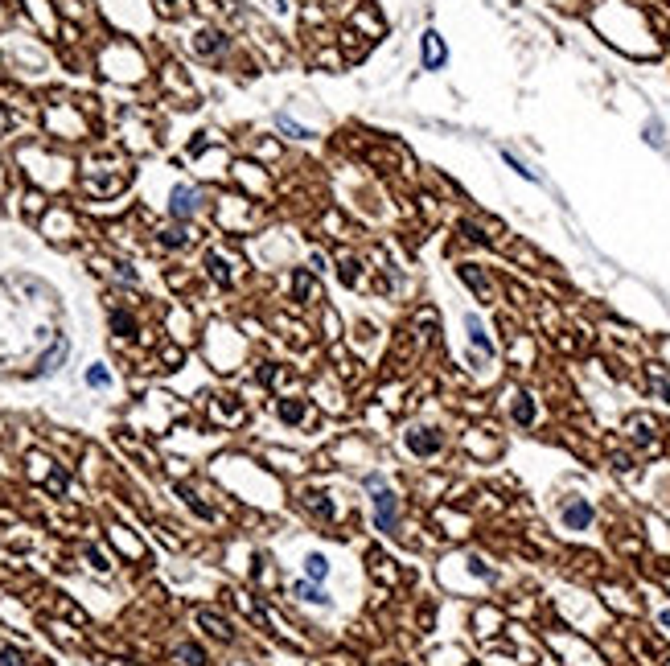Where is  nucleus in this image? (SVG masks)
<instances>
[{
  "mask_svg": "<svg viewBox=\"0 0 670 666\" xmlns=\"http://www.w3.org/2000/svg\"><path fill=\"white\" fill-rule=\"evenodd\" d=\"M366 490H370V506H374V531H383V535H403L399 494H395L379 473H366Z\"/></svg>",
  "mask_w": 670,
  "mask_h": 666,
  "instance_id": "nucleus-1",
  "label": "nucleus"
},
{
  "mask_svg": "<svg viewBox=\"0 0 670 666\" xmlns=\"http://www.w3.org/2000/svg\"><path fill=\"white\" fill-rule=\"evenodd\" d=\"M506 412H510V420H514L518 428H535V424H539V399H535L527 387H510Z\"/></svg>",
  "mask_w": 670,
  "mask_h": 666,
  "instance_id": "nucleus-4",
  "label": "nucleus"
},
{
  "mask_svg": "<svg viewBox=\"0 0 670 666\" xmlns=\"http://www.w3.org/2000/svg\"><path fill=\"white\" fill-rule=\"evenodd\" d=\"M292 593H296V597H300L304 605H321V609L329 605V593H325V588H321L317 580H296V584H292Z\"/></svg>",
  "mask_w": 670,
  "mask_h": 666,
  "instance_id": "nucleus-13",
  "label": "nucleus"
},
{
  "mask_svg": "<svg viewBox=\"0 0 670 666\" xmlns=\"http://www.w3.org/2000/svg\"><path fill=\"white\" fill-rule=\"evenodd\" d=\"M502 156H506V165H510V169H514L518 177H527V181H539V173H535V169H531L527 160H518V156H514L510 148H502Z\"/></svg>",
  "mask_w": 670,
  "mask_h": 666,
  "instance_id": "nucleus-21",
  "label": "nucleus"
},
{
  "mask_svg": "<svg viewBox=\"0 0 670 666\" xmlns=\"http://www.w3.org/2000/svg\"><path fill=\"white\" fill-rule=\"evenodd\" d=\"M181 498H185V502L193 506V514H202V519H210V506H206V502H198V494H189V490H181Z\"/></svg>",
  "mask_w": 670,
  "mask_h": 666,
  "instance_id": "nucleus-29",
  "label": "nucleus"
},
{
  "mask_svg": "<svg viewBox=\"0 0 670 666\" xmlns=\"http://www.w3.org/2000/svg\"><path fill=\"white\" fill-rule=\"evenodd\" d=\"M86 383H91V387H107V383H111V374H107L103 366H91V370H86Z\"/></svg>",
  "mask_w": 670,
  "mask_h": 666,
  "instance_id": "nucleus-28",
  "label": "nucleus"
},
{
  "mask_svg": "<svg viewBox=\"0 0 670 666\" xmlns=\"http://www.w3.org/2000/svg\"><path fill=\"white\" fill-rule=\"evenodd\" d=\"M177 658H181V666H206V654L198 646H177Z\"/></svg>",
  "mask_w": 670,
  "mask_h": 666,
  "instance_id": "nucleus-23",
  "label": "nucleus"
},
{
  "mask_svg": "<svg viewBox=\"0 0 670 666\" xmlns=\"http://www.w3.org/2000/svg\"><path fill=\"white\" fill-rule=\"evenodd\" d=\"M403 444H407L411 457H436V453L444 449V432L432 428V424H416V428H407Z\"/></svg>",
  "mask_w": 670,
  "mask_h": 666,
  "instance_id": "nucleus-5",
  "label": "nucleus"
},
{
  "mask_svg": "<svg viewBox=\"0 0 670 666\" xmlns=\"http://www.w3.org/2000/svg\"><path fill=\"white\" fill-rule=\"evenodd\" d=\"M465 564H469V576H477V580H494V568H490L481 556H469Z\"/></svg>",
  "mask_w": 670,
  "mask_h": 666,
  "instance_id": "nucleus-22",
  "label": "nucleus"
},
{
  "mask_svg": "<svg viewBox=\"0 0 670 666\" xmlns=\"http://www.w3.org/2000/svg\"><path fill=\"white\" fill-rule=\"evenodd\" d=\"M173 4H177V0H165V8H173Z\"/></svg>",
  "mask_w": 670,
  "mask_h": 666,
  "instance_id": "nucleus-33",
  "label": "nucleus"
},
{
  "mask_svg": "<svg viewBox=\"0 0 670 666\" xmlns=\"http://www.w3.org/2000/svg\"><path fill=\"white\" fill-rule=\"evenodd\" d=\"M304 576H309V580H317V584H321V580H325V576H329V560H325V556H321V551H313V556H309V560H304Z\"/></svg>",
  "mask_w": 670,
  "mask_h": 666,
  "instance_id": "nucleus-16",
  "label": "nucleus"
},
{
  "mask_svg": "<svg viewBox=\"0 0 670 666\" xmlns=\"http://www.w3.org/2000/svg\"><path fill=\"white\" fill-rule=\"evenodd\" d=\"M111 329H115L119 337H132V333H136V317L123 313V309H115V313H111Z\"/></svg>",
  "mask_w": 670,
  "mask_h": 666,
  "instance_id": "nucleus-17",
  "label": "nucleus"
},
{
  "mask_svg": "<svg viewBox=\"0 0 670 666\" xmlns=\"http://www.w3.org/2000/svg\"><path fill=\"white\" fill-rule=\"evenodd\" d=\"M193 210H198V189L193 185H177L173 198H169V214L173 218H189Z\"/></svg>",
  "mask_w": 670,
  "mask_h": 666,
  "instance_id": "nucleus-9",
  "label": "nucleus"
},
{
  "mask_svg": "<svg viewBox=\"0 0 670 666\" xmlns=\"http://www.w3.org/2000/svg\"><path fill=\"white\" fill-rule=\"evenodd\" d=\"M625 432H630V440H634L638 449H654V444H658V436H654V420H650V416H630Z\"/></svg>",
  "mask_w": 670,
  "mask_h": 666,
  "instance_id": "nucleus-8",
  "label": "nucleus"
},
{
  "mask_svg": "<svg viewBox=\"0 0 670 666\" xmlns=\"http://www.w3.org/2000/svg\"><path fill=\"white\" fill-rule=\"evenodd\" d=\"M593 523H597V506H593V498L572 494V498L560 502V527H564V531L584 535V531H593Z\"/></svg>",
  "mask_w": 670,
  "mask_h": 666,
  "instance_id": "nucleus-2",
  "label": "nucleus"
},
{
  "mask_svg": "<svg viewBox=\"0 0 670 666\" xmlns=\"http://www.w3.org/2000/svg\"><path fill=\"white\" fill-rule=\"evenodd\" d=\"M185 239H189V235H185L181 226H173V230H160V243H165V247H185Z\"/></svg>",
  "mask_w": 670,
  "mask_h": 666,
  "instance_id": "nucleus-26",
  "label": "nucleus"
},
{
  "mask_svg": "<svg viewBox=\"0 0 670 666\" xmlns=\"http://www.w3.org/2000/svg\"><path fill=\"white\" fill-rule=\"evenodd\" d=\"M276 416H280L284 424H304L309 403H304V399H276Z\"/></svg>",
  "mask_w": 670,
  "mask_h": 666,
  "instance_id": "nucleus-12",
  "label": "nucleus"
},
{
  "mask_svg": "<svg viewBox=\"0 0 670 666\" xmlns=\"http://www.w3.org/2000/svg\"><path fill=\"white\" fill-rule=\"evenodd\" d=\"M309 510H313L317 519H325V523H329V519H333V506H329V494H321V490H313V494H309Z\"/></svg>",
  "mask_w": 670,
  "mask_h": 666,
  "instance_id": "nucleus-18",
  "label": "nucleus"
},
{
  "mask_svg": "<svg viewBox=\"0 0 670 666\" xmlns=\"http://www.w3.org/2000/svg\"><path fill=\"white\" fill-rule=\"evenodd\" d=\"M461 325H465V337H469V350L473 354H481L486 362H498V342H494V333H490V325L481 321V313H465L461 317Z\"/></svg>",
  "mask_w": 670,
  "mask_h": 666,
  "instance_id": "nucleus-3",
  "label": "nucleus"
},
{
  "mask_svg": "<svg viewBox=\"0 0 670 666\" xmlns=\"http://www.w3.org/2000/svg\"><path fill=\"white\" fill-rule=\"evenodd\" d=\"M646 391H650L658 403H667V407H670V374L658 366V362L646 366Z\"/></svg>",
  "mask_w": 670,
  "mask_h": 666,
  "instance_id": "nucleus-11",
  "label": "nucleus"
},
{
  "mask_svg": "<svg viewBox=\"0 0 670 666\" xmlns=\"http://www.w3.org/2000/svg\"><path fill=\"white\" fill-rule=\"evenodd\" d=\"M86 556H91V564H95V572H107V568H111V564L103 560V551H99V547H86Z\"/></svg>",
  "mask_w": 670,
  "mask_h": 666,
  "instance_id": "nucleus-31",
  "label": "nucleus"
},
{
  "mask_svg": "<svg viewBox=\"0 0 670 666\" xmlns=\"http://www.w3.org/2000/svg\"><path fill=\"white\" fill-rule=\"evenodd\" d=\"M420 62H424V70H440V66L448 62V49H444V41H440V33H436V29H428V33H424Z\"/></svg>",
  "mask_w": 670,
  "mask_h": 666,
  "instance_id": "nucleus-7",
  "label": "nucleus"
},
{
  "mask_svg": "<svg viewBox=\"0 0 670 666\" xmlns=\"http://www.w3.org/2000/svg\"><path fill=\"white\" fill-rule=\"evenodd\" d=\"M193 45H198V49H202V53H214V49H222V37H218V33H210V29H206V33H198V41H193Z\"/></svg>",
  "mask_w": 670,
  "mask_h": 666,
  "instance_id": "nucleus-24",
  "label": "nucleus"
},
{
  "mask_svg": "<svg viewBox=\"0 0 670 666\" xmlns=\"http://www.w3.org/2000/svg\"><path fill=\"white\" fill-rule=\"evenodd\" d=\"M642 136H646V144H654V148H667V123H662L658 115H650V119H646Z\"/></svg>",
  "mask_w": 670,
  "mask_h": 666,
  "instance_id": "nucleus-14",
  "label": "nucleus"
},
{
  "mask_svg": "<svg viewBox=\"0 0 670 666\" xmlns=\"http://www.w3.org/2000/svg\"><path fill=\"white\" fill-rule=\"evenodd\" d=\"M0 666H25V654L21 650H0Z\"/></svg>",
  "mask_w": 670,
  "mask_h": 666,
  "instance_id": "nucleus-30",
  "label": "nucleus"
},
{
  "mask_svg": "<svg viewBox=\"0 0 670 666\" xmlns=\"http://www.w3.org/2000/svg\"><path fill=\"white\" fill-rule=\"evenodd\" d=\"M206 267H210V276H214L218 284H230V272H226V263H222L218 255H210V259H206Z\"/></svg>",
  "mask_w": 670,
  "mask_h": 666,
  "instance_id": "nucleus-25",
  "label": "nucleus"
},
{
  "mask_svg": "<svg viewBox=\"0 0 670 666\" xmlns=\"http://www.w3.org/2000/svg\"><path fill=\"white\" fill-rule=\"evenodd\" d=\"M276 128H280L284 136H292V140H309V132H304V128H300V123H296L292 115H284V111L276 115Z\"/></svg>",
  "mask_w": 670,
  "mask_h": 666,
  "instance_id": "nucleus-19",
  "label": "nucleus"
},
{
  "mask_svg": "<svg viewBox=\"0 0 670 666\" xmlns=\"http://www.w3.org/2000/svg\"><path fill=\"white\" fill-rule=\"evenodd\" d=\"M62 358H66V342L58 337V346H53V350H49V354L37 362V370H41V374H49V370H58V362H62Z\"/></svg>",
  "mask_w": 670,
  "mask_h": 666,
  "instance_id": "nucleus-20",
  "label": "nucleus"
},
{
  "mask_svg": "<svg viewBox=\"0 0 670 666\" xmlns=\"http://www.w3.org/2000/svg\"><path fill=\"white\" fill-rule=\"evenodd\" d=\"M292 292H296V300H300V305H317V300H321V284L313 280V272H309V267H300V272L292 276Z\"/></svg>",
  "mask_w": 670,
  "mask_h": 666,
  "instance_id": "nucleus-10",
  "label": "nucleus"
},
{
  "mask_svg": "<svg viewBox=\"0 0 670 666\" xmlns=\"http://www.w3.org/2000/svg\"><path fill=\"white\" fill-rule=\"evenodd\" d=\"M461 280L481 296V305H498V284H494L490 272H481L477 263H461Z\"/></svg>",
  "mask_w": 670,
  "mask_h": 666,
  "instance_id": "nucleus-6",
  "label": "nucleus"
},
{
  "mask_svg": "<svg viewBox=\"0 0 670 666\" xmlns=\"http://www.w3.org/2000/svg\"><path fill=\"white\" fill-rule=\"evenodd\" d=\"M198 621H202V626H206V630H210L214 638H222V642H230V638H235V630H230V626H226L222 617H214V613H206V609L198 613Z\"/></svg>",
  "mask_w": 670,
  "mask_h": 666,
  "instance_id": "nucleus-15",
  "label": "nucleus"
},
{
  "mask_svg": "<svg viewBox=\"0 0 670 666\" xmlns=\"http://www.w3.org/2000/svg\"><path fill=\"white\" fill-rule=\"evenodd\" d=\"M658 626H662V630L670 634V609H662V613H658Z\"/></svg>",
  "mask_w": 670,
  "mask_h": 666,
  "instance_id": "nucleus-32",
  "label": "nucleus"
},
{
  "mask_svg": "<svg viewBox=\"0 0 670 666\" xmlns=\"http://www.w3.org/2000/svg\"><path fill=\"white\" fill-rule=\"evenodd\" d=\"M342 284H358V259H342Z\"/></svg>",
  "mask_w": 670,
  "mask_h": 666,
  "instance_id": "nucleus-27",
  "label": "nucleus"
}]
</instances>
